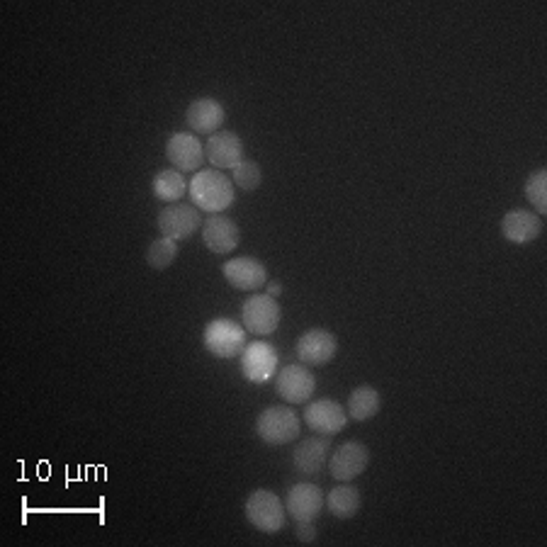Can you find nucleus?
Returning <instances> with one entry per match:
<instances>
[{"instance_id": "6ab92c4d", "label": "nucleus", "mask_w": 547, "mask_h": 547, "mask_svg": "<svg viewBox=\"0 0 547 547\" xmlns=\"http://www.w3.org/2000/svg\"><path fill=\"white\" fill-rule=\"evenodd\" d=\"M329 450V436L304 438V441L295 448V453H292V465H295V470H300L302 475H319V472L324 470L326 458H329Z\"/></svg>"}, {"instance_id": "20e7f679", "label": "nucleus", "mask_w": 547, "mask_h": 547, "mask_svg": "<svg viewBox=\"0 0 547 547\" xmlns=\"http://www.w3.org/2000/svg\"><path fill=\"white\" fill-rule=\"evenodd\" d=\"M280 321H283V309L275 297L251 295L241 304V326L246 329V334L270 336L278 331Z\"/></svg>"}, {"instance_id": "ddd939ff", "label": "nucleus", "mask_w": 547, "mask_h": 547, "mask_svg": "<svg viewBox=\"0 0 547 547\" xmlns=\"http://www.w3.org/2000/svg\"><path fill=\"white\" fill-rule=\"evenodd\" d=\"M304 424L321 436H336L348 424V411L334 399H317L304 409Z\"/></svg>"}, {"instance_id": "4be33fe9", "label": "nucleus", "mask_w": 547, "mask_h": 547, "mask_svg": "<svg viewBox=\"0 0 547 547\" xmlns=\"http://www.w3.org/2000/svg\"><path fill=\"white\" fill-rule=\"evenodd\" d=\"M188 193V183H185L183 173L176 171V168H166V171H159L154 176V197L161 202H180V197Z\"/></svg>"}, {"instance_id": "bb28decb", "label": "nucleus", "mask_w": 547, "mask_h": 547, "mask_svg": "<svg viewBox=\"0 0 547 547\" xmlns=\"http://www.w3.org/2000/svg\"><path fill=\"white\" fill-rule=\"evenodd\" d=\"M265 295H270V297H275V300H278V297L283 295V283H280V280H273V283H268V285H265Z\"/></svg>"}, {"instance_id": "0eeeda50", "label": "nucleus", "mask_w": 547, "mask_h": 547, "mask_svg": "<svg viewBox=\"0 0 547 547\" xmlns=\"http://www.w3.org/2000/svg\"><path fill=\"white\" fill-rule=\"evenodd\" d=\"M241 372L253 385H265L278 372V351L268 341L248 343L241 353Z\"/></svg>"}, {"instance_id": "9b49d317", "label": "nucleus", "mask_w": 547, "mask_h": 547, "mask_svg": "<svg viewBox=\"0 0 547 547\" xmlns=\"http://www.w3.org/2000/svg\"><path fill=\"white\" fill-rule=\"evenodd\" d=\"M326 496L317 484H295L285 496V509L297 523H314L324 511Z\"/></svg>"}, {"instance_id": "2eb2a0df", "label": "nucleus", "mask_w": 547, "mask_h": 547, "mask_svg": "<svg viewBox=\"0 0 547 547\" xmlns=\"http://www.w3.org/2000/svg\"><path fill=\"white\" fill-rule=\"evenodd\" d=\"M185 122L193 129V134H212L222 132V124L227 122V110L214 98H197L185 110Z\"/></svg>"}, {"instance_id": "393cba45", "label": "nucleus", "mask_w": 547, "mask_h": 547, "mask_svg": "<svg viewBox=\"0 0 547 547\" xmlns=\"http://www.w3.org/2000/svg\"><path fill=\"white\" fill-rule=\"evenodd\" d=\"M231 183H234L239 190H246V193H251V190H258V188H261V183H263L261 166H258L256 161L244 159L239 163V166L234 168Z\"/></svg>"}, {"instance_id": "39448f33", "label": "nucleus", "mask_w": 547, "mask_h": 547, "mask_svg": "<svg viewBox=\"0 0 547 547\" xmlns=\"http://www.w3.org/2000/svg\"><path fill=\"white\" fill-rule=\"evenodd\" d=\"M205 348L214 358H236L246 348V329L231 319H214L205 326Z\"/></svg>"}, {"instance_id": "9d476101", "label": "nucleus", "mask_w": 547, "mask_h": 547, "mask_svg": "<svg viewBox=\"0 0 547 547\" xmlns=\"http://www.w3.org/2000/svg\"><path fill=\"white\" fill-rule=\"evenodd\" d=\"M370 465V450L368 445L360 441H348L343 445H338L331 455L329 470L331 477L336 482H353L355 477L363 475Z\"/></svg>"}, {"instance_id": "1a4fd4ad", "label": "nucleus", "mask_w": 547, "mask_h": 547, "mask_svg": "<svg viewBox=\"0 0 547 547\" xmlns=\"http://www.w3.org/2000/svg\"><path fill=\"white\" fill-rule=\"evenodd\" d=\"M202 227L200 210L195 205H185V202H173V205L163 207L159 214V231L168 239L185 241Z\"/></svg>"}, {"instance_id": "a878e982", "label": "nucleus", "mask_w": 547, "mask_h": 547, "mask_svg": "<svg viewBox=\"0 0 547 547\" xmlns=\"http://www.w3.org/2000/svg\"><path fill=\"white\" fill-rule=\"evenodd\" d=\"M295 535L300 543H314L317 540V528H314V523H297Z\"/></svg>"}, {"instance_id": "f257e3e1", "label": "nucleus", "mask_w": 547, "mask_h": 547, "mask_svg": "<svg viewBox=\"0 0 547 547\" xmlns=\"http://www.w3.org/2000/svg\"><path fill=\"white\" fill-rule=\"evenodd\" d=\"M188 193L197 210L207 214H222L234 205V183L217 168L197 171L195 178L190 180Z\"/></svg>"}, {"instance_id": "7ed1b4c3", "label": "nucleus", "mask_w": 547, "mask_h": 547, "mask_svg": "<svg viewBox=\"0 0 547 547\" xmlns=\"http://www.w3.org/2000/svg\"><path fill=\"white\" fill-rule=\"evenodd\" d=\"M246 518L253 528L261 530V533H280L285 528L287 509L280 501L278 494L268 492V489H256L246 499Z\"/></svg>"}, {"instance_id": "f3484780", "label": "nucleus", "mask_w": 547, "mask_h": 547, "mask_svg": "<svg viewBox=\"0 0 547 547\" xmlns=\"http://www.w3.org/2000/svg\"><path fill=\"white\" fill-rule=\"evenodd\" d=\"M202 241H205V246L210 248L212 253H217V256H229V253H234L236 246H239L241 229L234 219L214 214V217H210L202 224Z\"/></svg>"}, {"instance_id": "5701e85b", "label": "nucleus", "mask_w": 547, "mask_h": 547, "mask_svg": "<svg viewBox=\"0 0 547 547\" xmlns=\"http://www.w3.org/2000/svg\"><path fill=\"white\" fill-rule=\"evenodd\" d=\"M526 197L533 212L543 219L547 214V168H538V171L530 173L526 183Z\"/></svg>"}, {"instance_id": "f8f14e48", "label": "nucleus", "mask_w": 547, "mask_h": 547, "mask_svg": "<svg viewBox=\"0 0 547 547\" xmlns=\"http://www.w3.org/2000/svg\"><path fill=\"white\" fill-rule=\"evenodd\" d=\"M222 275L239 292H258L268 285V268L256 258H231L222 265Z\"/></svg>"}, {"instance_id": "aec40b11", "label": "nucleus", "mask_w": 547, "mask_h": 547, "mask_svg": "<svg viewBox=\"0 0 547 547\" xmlns=\"http://www.w3.org/2000/svg\"><path fill=\"white\" fill-rule=\"evenodd\" d=\"M360 506H363V496H360L358 489L346 482H341L326 494V509L331 511V516L341 518V521L358 516Z\"/></svg>"}, {"instance_id": "412c9836", "label": "nucleus", "mask_w": 547, "mask_h": 547, "mask_svg": "<svg viewBox=\"0 0 547 547\" xmlns=\"http://www.w3.org/2000/svg\"><path fill=\"white\" fill-rule=\"evenodd\" d=\"M380 409H382V397L372 385L355 387L351 397H348L346 411L353 421H368L372 419V416L380 414Z\"/></svg>"}, {"instance_id": "423d86ee", "label": "nucleus", "mask_w": 547, "mask_h": 547, "mask_svg": "<svg viewBox=\"0 0 547 547\" xmlns=\"http://www.w3.org/2000/svg\"><path fill=\"white\" fill-rule=\"evenodd\" d=\"M295 353L307 368H321L336 358L338 338L329 329H309L297 338Z\"/></svg>"}, {"instance_id": "4468645a", "label": "nucleus", "mask_w": 547, "mask_h": 547, "mask_svg": "<svg viewBox=\"0 0 547 547\" xmlns=\"http://www.w3.org/2000/svg\"><path fill=\"white\" fill-rule=\"evenodd\" d=\"M166 159L173 163V168L180 173H193L202 166L205 159V146L193 132H176L171 134L166 144Z\"/></svg>"}, {"instance_id": "a211bd4d", "label": "nucleus", "mask_w": 547, "mask_h": 547, "mask_svg": "<svg viewBox=\"0 0 547 547\" xmlns=\"http://www.w3.org/2000/svg\"><path fill=\"white\" fill-rule=\"evenodd\" d=\"M501 234L511 244H530L543 234V219L530 210H511L501 219Z\"/></svg>"}, {"instance_id": "f03ea898", "label": "nucleus", "mask_w": 547, "mask_h": 547, "mask_svg": "<svg viewBox=\"0 0 547 547\" xmlns=\"http://www.w3.org/2000/svg\"><path fill=\"white\" fill-rule=\"evenodd\" d=\"M256 436L265 445H287L300 436V416L290 406H268L256 419Z\"/></svg>"}, {"instance_id": "b1692460", "label": "nucleus", "mask_w": 547, "mask_h": 547, "mask_svg": "<svg viewBox=\"0 0 547 547\" xmlns=\"http://www.w3.org/2000/svg\"><path fill=\"white\" fill-rule=\"evenodd\" d=\"M178 256V241L168 239V236H161L154 244L146 248V263L154 270H166L168 265L176 261Z\"/></svg>"}, {"instance_id": "6e6552de", "label": "nucleus", "mask_w": 547, "mask_h": 547, "mask_svg": "<svg viewBox=\"0 0 547 547\" xmlns=\"http://www.w3.org/2000/svg\"><path fill=\"white\" fill-rule=\"evenodd\" d=\"M275 389L287 404H307L314 397L317 380H314V372L307 365H285L275 375Z\"/></svg>"}, {"instance_id": "dca6fc26", "label": "nucleus", "mask_w": 547, "mask_h": 547, "mask_svg": "<svg viewBox=\"0 0 547 547\" xmlns=\"http://www.w3.org/2000/svg\"><path fill=\"white\" fill-rule=\"evenodd\" d=\"M205 159L212 163L217 171H234L241 161H244V142L239 134L234 132H217L207 139L205 144Z\"/></svg>"}]
</instances>
